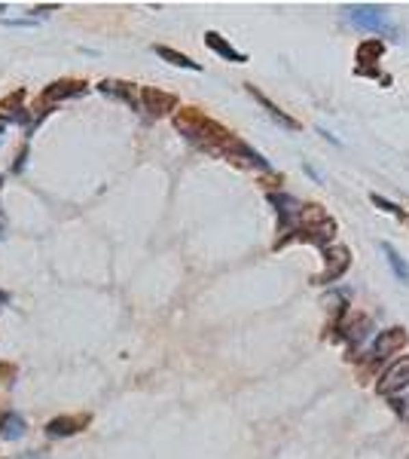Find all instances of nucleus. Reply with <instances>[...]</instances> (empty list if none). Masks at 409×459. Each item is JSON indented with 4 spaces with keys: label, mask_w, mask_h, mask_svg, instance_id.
<instances>
[{
    "label": "nucleus",
    "mask_w": 409,
    "mask_h": 459,
    "mask_svg": "<svg viewBox=\"0 0 409 459\" xmlns=\"http://www.w3.org/2000/svg\"><path fill=\"white\" fill-rule=\"evenodd\" d=\"M330 331H336L333 337L345 340V343H348V358H352V352L358 349V346L367 340V334L373 331V321H369L367 316H342L333 327H330Z\"/></svg>",
    "instance_id": "6e6552de"
},
{
    "label": "nucleus",
    "mask_w": 409,
    "mask_h": 459,
    "mask_svg": "<svg viewBox=\"0 0 409 459\" xmlns=\"http://www.w3.org/2000/svg\"><path fill=\"white\" fill-rule=\"evenodd\" d=\"M345 18L354 25L358 31L375 37H397V25L391 22V12L379 3H354L345 6Z\"/></svg>",
    "instance_id": "7ed1b4c3"
},
{
    "label": "nucleus",
    "mask_w": 409,
    "mask_h": 459,
    "mask_svg": "<svg viewBox=\"0 0 409 459\" xmlns=\"http://www.w3.org/2000/svg\"><path fill=\"white\" fill-rule=\"evenodd\" d=\"M348 266H352V248L333 242V245L324 248V270L318 275H312V285H318V288L333 285V282H339L348 273Z\"/></svg>",
    "instance_id": "20e7f679"
},
{
    "label": "nucleus",
    "mask_w": 409,
    "mask_h": 459,
    "mask_svg": "<svg viewBox=\"0 0 409 459\" xmlns=\"http://www.w3.org/2000/svg\"><path fill=\"white\" fill-rule=\"evenodd\" d=\"M404 389H409V356H400L397 362H391L385 371H382L379 383H375V395L394 398Z\"/></svg>",
    "instance_id": "423d86ee"
},
{
    "label": "nucleus",
    "mask_w": 409,
    "mask_h": 459,
    "mask_svg": "<svg viewBox=\"0 0 409 459\" xmlns=\"http://www.w3.org/2000/svg\"><path fill=\"white\" fill-rule=\"evenodd\" d=\"M85 419H70V417H64V419H55V423H49V432L52 435H70V432H77V425H83Z\"/></svg>",
    "instance_id": "f3484780"
},
{
    "label": "nucleus",
    "mask_w": 409,
    "mask_h": 459,
    "mask_svg": "<svg viewBox=\"0 0 409 459\" xmlns=\"http://www.w3.org/2000/svg\"><path fill=\"white\" fill-rule=\"evenodd\" d=\"M409 343V334H406V327H385V331H379L375 334V340H373V346H369V356H367V364L373 367V364H379V362H385L388 356H397L400 349Z\"/></svg>",
    "instance_id": "39448f33"
},
{
    "label": "nucleus",
    "mask_w": 409,
    "mask_h": 459,
    "mask_svg": "<svg viewBox=\"0 0 409 459\" xmlns=\"http://www.w3.org/2000/svg\"><path fill=\"white\" fill-rule=\"evenodd\" d=\"M80 92H85V83H80V80H64V83H58L55 89H49L46 92V98L49 101H55V98H68V95H80Z\"/></svg>",
    "instance_id": "2eb2a0df"
},
{
    "label": "nucleus",
    "mask_w": 409,
    "mask_h": 459,
    "mask_svg": "<svg viewBox=\"0 0 409 459\" xmlns=\"http://www.w3.org/2000/svg\"><path fill=\"white\" fill-rule=\"evenodd\" d=\"M382 254H385V260H388V266H391V273L397 275L404 285H409V264L404 258H400V251L391 245V242H382Z\"/></svg>",
    "instance_id": "f8f14e48"
},
{
    "label": "nucleus",
    "mask_w": 409,
    "mask_h": 459,
    "mask_svg": "<svg viewBox=\"0 0 409 459\" xmlns=\"http://www.w3.org/2000/svg\"><path fill=\"white\" fill-rule=\"evenodd\" d=\"M382 55H385V43L379 40V37H369V40H364L358 46V74L360 77H373V80H382V83H391L385 74L379 71V62Z\"/></svg>",
    "instance_id": "0eeeda50"
},
{
    "label": "nucleus",
    "mask_w": 409,
    "mask_h": 459,
    "mask_svg": "<svg viewBox=\"0 0 409 459\" xmlns=\"http://www.w3.org/2000/svg\"><path fill=\"white\" fill-rule=\"evenodd\" d=\"M22 429H25V423L18 417H6V432H3L6 438H18V435H22Z\"/></svg>",
    "instance_id": "a211bd4d"
},
{
    "label": "nucleus",
    "mask_w": 409,
    "mask_h": 459,
    "mask_svg": "<svg viewBox=\"0 0 409 459\" xmlns=\"http://www.w3.org/2000/svg\"><path fill=\"white\" fill-rule=\"evenodd\" d=\"M204 43H208L220 58H226V62H235V64H245V62H248L245 52H239L229 40H223L217 31H208V34H204Z\"/></svg>",
    "instance_id": "9b49d317"
},
{
    "label": "nucleus",
    "mask_w": 409,
    "mask_h": 459,
    "mask_svg": "<svg viewBox=\"0 0 409 459\" xmlns=\"http://www.w3.org/2000/svg\"><path fill=\"white\" fill-rule=\"evenodd\" d=\"M174 126H177V132H181V135H187L193 144H199L202 150H208V153H214V156H223V160L239 162V166H248V169H266V172L272 169V162H269L260 150H254L250 144L241 141V138H235L226 126H220L217 120L204 116L199 108L177 110Z\"/></svg>",
    "instance_id": "f257e3e1"
},
{
    "label": "nucleus",
    "mask_w": 409,
    "mask_h": 459,
    "mask_svg": "<svg viewBox=\"0 0 409 459\" xmlns=\"http://www.w3.org/2000/svg\"><path fill=\"white\" fill-rule=\"evenodd\" d=\"M336 230L339 227L327 214V208H321L318 202H306V206H300L296 218L290 221V230L285 233V239H278L272 248L278 251V248H287L290 242H306V245H318L324 251L327 245H333Z\"/></svg>",
    "instance_id": "f03ea898"
},
{
    "label": "nucleus",
    "mask_w": 409,
    "mask_h": 459,
    "mask_svg": "<svg viewBox=\"0 0 409 459\" xmlns=\"http://www.w3.org/2000/svg\"><path fill=\"white\" fill-rule=\"evenodd\" d=\"M245 89L250 92V95H254V101H260V104H263V110L269 114V120H275L281 129H287V132H300V123H296L290 114H285V110H281L275 101H269V95H263V92H260V89H254L250 83H248Z\"/></svg>",
    "instance_id": "1a4fd4ad"
},
{
    "label": "nucleus",
    "mask_w": 409,
    "mask_h": 459,
    "mask_svg": "<svg viewBox=\"0 0 409 459\" xmlns=\"http://www.w3.org/2000/svg\"><path fill=\"white\" fill-rule=\"evenodd\" d=\"M369 202H373L375 208H382V212H388L391 218H400V221H406V212L400 206H394L391 199H385V196H379V193H369Z\"/></svg>",
    "instance_id": "dca6fc26"
},
{
    "label": "nucleus",
    "mask_w": 409,
    "mask_h": 459,
    "mask_svg": "<svg viewBox=\"0 0 409 459\" xmlns=\"http://www.w3.org/2000/svg\"><path fill=\"white\" fill-rule=\"evenodd\" d=\"M156 55L165 58L168 64H177V68H187V71H202V64L199 62H193V58H187L183 52H174V49H168V46H156Z\"/></svg>",
    "instance_id": "4468645a"
},
{
    "label": "nucleus",
    "mask_w": 409,
    "mask_h": 459,
    "mask_svg": "<svg viewBox=\"0 0 409 459\" xmlns=\"http://www.w3.org/2000/svg\"><path fill=\"white\" fill-rule=\"evenodd\" d=\"M141 104L147 114L153 116H162V114H171L177 108V98L171 92H162V89H144L141 92Z\"/></svg>",
    "instance_id": "9d476101"
},
{
    "label": "nucleus",
    "mask_w": 409,
    "mask_h": 459,
    "mask_svg": "<svg viewBox=\"0 0 409 459\" xmlns=\"http://www.w3.org/2000/svg\"><path fill=\"white\" fill-rule=\"evenodd\" d=\"M101 92H104V95H114V98H120V101L131 104V108H137L135 86H131V83H114V80H104V83H101Z\"/></svg>",
    "instance_id": "ddd939ff"
}]
</instances>
